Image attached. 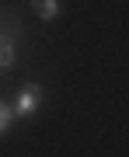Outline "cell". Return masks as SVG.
<instances>
[{"label":"cell","mask_w":129,"mask_h":157,"mask_svg":"<svg viewBox=\"0 0 129 157\" xmlns=\"http://www.w3.org/2000/svg\"><path fill=\"white\" fill-rule=\"evenodd\" d=\"M11 63H14V42L7 35H0V70L11 67Z\"/></svg>","instance_id":"3"},{"label":"cell","mask_w":129,"mask_h":157,"mask_svg":"<svg viewBox=\"0 0 129 157\" xmlns=\"http://www.w3.org/2000/svg\"><path fill=\"white\" fill-rule=\"evenodd\" d=\"M32 7H35V14H39L42 21H52V17L59 14V0H32Z\"/></svg>","instance_id":"2"},{"label":"cell","mask_w":129,"mask_h":157,"mask_svg":"<svg viewBox=\"0 0 129 157\" xmlns=\"http://www.w3.org/2000/svg\"><path fill=\"white\" fill-rule=\"evenodd\" d=\"M39 87H28V91H21L17 94V105H14V115H32L35 112V105H39Z\"/></svg>","instance_id":"1"},{"label":"cell","mask_w":129,"mask_h":157,"mask_svg":"<svg viewBox=\"0 0 129 157\" xmlns=\"http://www.w3.org/2000/svg\"><path fill=\"white\" fill-rule=\"evenodd\" d=\"M11 119H14V108H7L4 101H0V136L11 129Z\"/></svg>","instance_id":"4"}]
</instances>
